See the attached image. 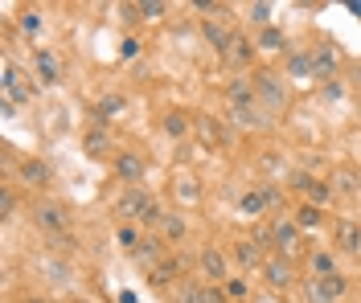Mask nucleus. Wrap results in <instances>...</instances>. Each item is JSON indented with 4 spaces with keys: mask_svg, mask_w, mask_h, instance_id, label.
<instances>
[{
    "mask_svg": "<svg viewBox=\"0 0 361 303\" xmlns=\"http://www.w3.org/2000/svg\"><path fill=\"white\" fill-rule=\"evenodd\" d=\"M345 275H324V279H308V299L312 303H333L337 295H345Z\"/></svg>",
    "mask_w": 361,
    "mask_h": 303,
    "instance_id": "obj_1",
    "label": "nucleus"
},
{
    "mask_svg": "<svg viewBox=\"0 0 361 303\" xmlns=\"http://www.w3.org/2000/svg\"><path fill=\"white\" fill-rule=\"evenodd\" d=\"M255 94L263 98L271 111H284V103H288V91H284V82H279L275 74H259V78H255Z\"/></svg>",
    "mask_w": 361,
    "mask_h": 303,
    "instance_id": "obj_2",
    "label": "nucleus"
},
{
    "mask_svg": "<svg viewBox=\"0 0 361 303\" xmlns=\"http://www.w3.org/2000/svg\"><path fill=\"white\" fill-rule=\"evenodd\" d=\"M37 226L49 230L53 238H62L66 226H70V213L62 209V205H53V201H46V205H37Z\"/></svg>",
    "mask_w": 361,
    "mask_h": 303,
    "instance_id": "obj_3",
    "label": "nucleus"
},
{
    "mask_svg": "<svg viewBox=\"0 0 361 303\" xmlns=\"http://www.w3.org/2000/svg\"><path fill=\"white\" fill-rule=\"evenodd\" d=\"M275 250H279V258H291L300 250V230H296L291 221H279V226H275Z\"/></svg>",
    "mask_w": 361,
    "mask_h": 303,
    "instance_id": "obj_4",
    "label": "nucleus"
},
{
    "mask_svg": "<svg viewBox=\"0 0 361 303\" xmlns=\"http://www.w3.org/2000/svg\"><path fill=\"white\" fill-rule=\"evenodd\" d=\"M251 58H255V41H246L242 33H234V41L226 49V62H230V66H246Z\"/></svg>",
    "mask_w": 361,
    "mask_h": 303,
    "instance_id": "obj_5",
    "label": "nucleus"
},
{
    "mask_svg": "<svg viewBox=\"0 0 361 303\" xmlns=\"http://www.w3.org/2000/svg\"><path fill=\"white\" fill-rule=\"evenodd\" d=\"M148 193H140V188H132V193H123L120 197V213L123 217H144V209H148Z\"/></svg>",
    "mask_w": 361,
    "mask_h": 303,
    "instance_id": "obj_6",
    "label": "nucleus"
},
{
    "mask_svg": "<svg viewBox=\"0 0 361 303\" xmlns=\"http://www.w3.org/2000/svg\"><path fill=\"white\" fill-rule=\"evenodd\" d=\"M337 246H341V250H349V254H361V226H353V221H341Z\"/></svg>",
    "mask_w": 361,
    "mask_h": 303,
    "instance_id": "obj_7",
    "label": "nucleus"
},
{
    "mask_svg": "<svg viewBox=\"0 0 361 303\" xmlns=\"http://www.w3.org/2000/svg\"><path fill=\"white\" fill-rule=\"evenodd\" d=\"M291 279H296V275H291L288 258H271V262H267V283H271V287H288Z\"/></svg>",
    "mask_w": 361,
    "mask_h": 303,
    "instance_id": "obj_8",
    "label": "nucleus"
},
{
    "mask_svg": "<svg viewBox=\"0 0 361 303\" xmlns=\"http://www.w3.org/2000/svg\"><path fill=\"white\" fill-rule=\"evenodd\" d=\"M201 271H205L210 279H222V275H226V254H222L217 246H205V254H201Z\"/></svg>",
    "mask_w": 361,
    "mask_h": 303,
    "instance_id": "obj_9",
    "label": "nucleus"
},
{
    "mask_svg": "<svg viewBox=\"0 0 361 303\" xmlns=\"http://www.w3.org/2000/svg\"><path fill=\"white\" fill-rule=\"evenodd\" d=\"M115 172H120L123 181H140V176H144V160H140L136 152H127V156L115 160Z\"/></svg>",
    "mask_w": 361,
    "mask_h": 303,
    "instance_id": "obj_10",
    "label": "nucleus"
},
{
    "mask_svg": "<svg viewBox=\"0 0 361 303\" xmlns=\"http://www.w3.org/2000/svg\"><path fill=\"white\" fill-rule=\"evenodd\" d=\"M230 103L234 107H255L259 103V94H255V82H230Z\"/></svg>",
    "mask_w": 361,
    "mask_h": 303,
    "instance_id": "obj_11",
    "label": "nucleus"
},
{
    "mask_svg": "<svg viewBox=\"0 0 361 303\" xmlns=\"http://www.w3.org/2000/svg\"><path fill=\"white\" fill-rule=\"evenodd\" d=\"M165 254V242H160V238H144V242H140V250H136V258H140V262H144V266H156V258Z\"/></svg>",
    "mask_w": 361,
    "mask_h": 303,
    "instance_id": "obj_12",
    "label": "nucleus"
},
{
    "mask_svg": "<svg viewBox=\"0 0 361 303\" xmlns=\"http://www.w3.org/2000/svg\"><path fill=\"white\" fill-rule=\"evenodd\" d=\"M230 119H234L239 127H259V123H263V107H234Z\"/></svg>",
    "mask_w": 361,
    "mask_h": 303,
    "instance_id": "obj_13",
    "label": "nucleus"
},
{
    "mask_svg": "<svg viewBox=\"0 0 361 303\" xmlns=\"http://www.w3.org/2000/svg\"><path fill=\"white\" fill-rule=\"evenodd\" d=\"M205 37H210V46L222 49V53H226V49H230V41H234V33H226L217 21H205Z\"/></svg>",
    "mask_w": 361,
    "mask_h": 303,
    "instance_id": "obj_14",
    "label": "nucleus"
},
{
    "mask_svg": "<svg viewBox=\"0 0 361 303\" xmlns=\"http://www.w3.org/2000/svg\"><path fill=\"white\" fill-rule=\"evenodd\" d=\"M21 176L29 181V185H46V181H49V168L42 160H25L21 164Z\"/></svg>",
    "mask_w": 361,
    "mask_h": 303,
    "instance_id": "obj_15",
    "label": "nucleus"
},
{
    "mask_svg": "<svg viewBox=\"0 0 361 303\" xmlns=\"http://www.w3.org/2000/svg\"><path fill=\"white\" fill-rule=\"evenodd\" d=\"M160 233H165L169 242H177V238H185V221H181L177 213H165V221H160Z\"/></svg>",
    "mask_w": 361,
    "mask_h": 303,
    "instance_id": "obj_16",
    "label": "nucleus"
},
{
    "mask_svg": "<svg viewBox=\"0 0 361 303\" xmlns=\"http://www.w3.org/2000/svg\"><path fill=\"white\" fill-rule=\"evenodd\" d=\"M120 111H123V98H120V94H111V98H103V103H99L95 115H99V123H107V119H115Z\"/></svg>",
    "mask_w": 361,
    "mask_h": 303,
    "instance_id": "obj_17",
    "label": "nucleus"
},
{
    "mask_svg": "<svg viewBox=\"0 0 361 303\" xmlns=\"http://www.w3.org/2000/svg\"><path fill=\"white\" fill-rule=\"evenodd\" d=\"M42 271H46V279H49V283H66V279H70L66 262H53V258H42Z\"/></svg>",
    "mask_w": 361,
    "mask_h": 303,
    "instance_id": "obj_18",
    "label": "nucleus"
},
{
    "mask_svg": "<svg viewBox=\"0 0 361 303\" xmlns=\"http://www.w3.org/2000/svg\"><path fill=\"white\" fill-rule=\"evenodd\" d=\"M4 94H8V103H13V98H25L21 78H17V66H4Z\"/></svg>",
    "mask_w": 361,
    "mask_h": 303,
    "instance_id": "obj_19",
    "label": "nucleus"
},
{
    "mask_svg": "<svg viewBox=\"0 0 361 303\" xmlns=\"http://www.w3.org/2000/svg\"><path fill=\"white\" fill-rule=\"evenodd\" d=\"M263 209H267V197H263V193H246V197H242V213L259 217Z\"/></svg>",
    "mask_w": 361,
    "mask_h": 303,
    "instance_id": "obj_20",
    "label": "nucleus"
},
{
    "mask_svg": "<svg viewBox=\"0 0 361 303\" xmlns=\"http://www.w3.org/2000/svg\"><path fill=\"white\" fill-rule=\"evenodd\" d=\"M172 275H177V262H160V266H152V287L172 283Z\"/></svg>",
    "mask_w": 361,
    "mask_h": 303,
    "instance_id": "obj_21",
    "label": "nucleus"
},
{
    "mask_svg": "<svg viewBox=\"0 0 361 303\" xmlns=\"http://www.w3.org/2000/svg\"><path fill=\"white\" fill-rule=\"evenodd\" d=\"M259 49H271V53L284 49V33H279V29H263V33H259Z\"/></svg>",
    "mask_w": 361,
    "mask_h": 303,
    "instance_id": "obj_22",
    "label": "nucleus"
},
{
    "mask_svg": "<svg viewBox=\"0 0 361 303\" xmlns=\"http://www.w3.org/2000/svg\"><path fill=\"white\" fill-rule=\"evenodd\" d=\"M103 152H107V131L99 127V131L87 136V156H103Z\"/></svg>",
    "mask_w": 361,
    "mask_h": 303,
    "instance_id": "obj_23",
    "label": "nucleus"
},
{
    "mask_svg": "<svg viewBox=\"0 0 361 303\" xmlns=\"http://www.w3.org/2000/svg\"><path fill=\"white\" fill-rule=\"evenodd\" d=\"M37 66H42V78H46V82H58V66H53V53H49V49L37 53Z\"/></svg>",
    "mask_w": 361,
    "mask_h": 303,
    "instance_id": "obj_24",
    "label": "nucleus"
},
{
    "mask_svg": "<svg viewBox=\"0 0 361 303\" xmlns=\"http://www.w3.org/2000/svg\"><path fill=\"white\" fill-rule=\"evenodd\" d=\"M185 127H189V119L181 115V111H172V115L165 119V131H169V136H185Z\"/></svg>",
    "mask_w": 361,
    "mask_h": 303,
    "instance_id": "obj_25",
    "label": "nucleus"
},
{
    "mask_svg": "<svg viewBox=\"0 0 361 303\" xmlns=\"http://www.w3.org/2000/svg\"><path fill=\"white\" fill-rule=\"evenodd\" d=\"M234 254H239L242 266H255V262H259V250H255V242H239V250H234Z\"/></svg>",
    "mask_w": 361,
    "mask_h": 303,
    "instance_id": "obj_26",
    "label": "nucleus"
},
{
    "mask_svg": "<svg viewBox=\"0 0 361 303\" xmlns=\"http://www.w3.org/2000/svg\"><path fill=\"white\" fill-rule=\"evenodd\" d=\"M291 70L300 74V78H312L316 62H312V58H304V53H296V58H291Z\"/></svg>",
    "mask_w": 361,
    "mask_h": 303,
    "instance_id": "obj_27",
    "label": "nucleus"
},
{
    "mask_svg": "<svg viewBox=\"0 0 361 303\" xmlns=\"http://www.w3.org/2000/svg\"><path fill=\"white\" fill-rule=\"evenodd\" d=\"M333 66H337V53H333L329 46H324V49H316V70L324 74V70H333Z\"/></svg>",
    "mask_w": 361,
    "mask_h": 303,
    "instance_id": "obj_28",
    "label": "nucleus"
},
{
    "mask_svg": "<svg viewBox=\"0 0 361 303\" xmlns=\"http://www.w3.org/2000/svg\"><path fill=\"white\" fill-rule=\"evenodd\" d=\"M312 271L320 279H324V275H337V271H333V254H312Z\"/></svg>",
    "mask_w": 361,
    "mask_h": 303,
    "instance_id": "obj_29",
    "label": "nucleus"
},
{
    "mask_svg": "<svg viewBox=\"0 0 361 303\" xmlns=\"http://www.w3.org/2000/svg\"><path fill=\"white\" fill-rule=\"evenodd\" d=\"M177 303H201V287H197V283H185V287L177 291Z\"/></svg>",
    "mask_w": 361,
    "mask_h": 303,
    "instance_id": "obj_30",
    "label": "nucleus"
},
{
    "mask_svg": "<svg viewBox=\"0 0 361 303\" xmlns=\"http://www.w3.org/2000/svg\"><path fill=\"white\" fill-rule=\"evenodd\" d=\"M329 193H333V188L324 185V181H308V197H312V201H329Z\"/></svg>",
    "mask_w": 361,
    "mask_h": 303,
    "instance_id": "obj_31",
    "label": "nucleus"
},
{
    "mask_svg": "<svg viewBox=\"0 0 361 303\" xmlns=\"http://www.w3.org/2000/svg\"><path fill=\"white\" fill-rule=\"evenodd\" d=\"M300 226H308V230L320 226V209H316V205H304V209H300Z\"/></svg>",
    "mask_w": 361,
    "mask_h": 303,
    "instance_id": "obj_32",
    "label": "nucleus"
},
{
    "mask_svg": "<svg viewBox=\"0 0 361 303\" xmlns=\"http://www.w3.org/2000/svg\"><path fill=\"white\" fill-rule=\"evenodd\" d=\"M140 13H144V21H156V17H165V4L148 0V4H140Z\"/></svg>",
    "mask_w": 361,
    "mask_h": 303,
    "instance_id": "obj_33",
    "label": "nucleus"
},
{
    "mask_svg": "<svg viewBox=\"0 0 361 303\" xmlns=\"http://www.w3.org/2000/svg\"><path fill=\"white\" fill-rule=\"evenodd\" d=\"M120 246H127V250H140V242H136V230H132V226H123V230H120Z\"/></svg>",
    "mask_w": 361,
    "mask_h": 303,
    "instance_id": "obj_34",
    "label": "nucleus"
},
{
    "mask_svg": "<svg viewBox=\"0 0 361 303\" xmlns=\"http://www.w3.org/2000/svg\"><path fill=\"white\" fill-rule=\"evenodd\" d=\"M267 17H271V4H251V21L255 25H263Z\"/></svg>",
    "mask_w": 361,
    "mask_h": 303,
    "instance_id": "obj_35",
    "label": "nucleus"
},
{
    "mask_svg": "<svg viewBox=\"0 0 361 303\" xmlns=\"http://www.w3.org/2000/svg\"><path fill=\"white\" fill-rule=\"evenodd\" d=\"M201 303H226V295L217 287H201Z\"/></svg>",
    "mask_w": 361,
    "mask_h": 303,
    "instance_id": "obj_36",
    "label": "nucleus"
},
{
    "mask_svg": "<svg viewBox=\"0 0 361 303\" xmlns=\"http://www.w3.org/2000/svg\"><path fill=\"white\" fill-rule=\"evenodd\" d=\"M0 209H4V217H8V213L17 209V197H13V193H8V188H4V193H0Z\"/></svg>",
    "mask_w": 361,
    "mask_h": 303,
    "instance_id": "obj_37",
    "label": "nucleus"
},
{
    "mask_svg": "<svg viewBox=\"0 0 361 303\" xmlns=\"http://www.w3.org/2000/svg\"><path fill=\"white\" fill-rule=\"evenodd\" d=\"M37 25H42V21H37V13H25V17H21V29H25V33H33Z\"/></svg>",
    "mask_w": 361,
    "mask_h": 303,
    "instance_id": "obj_38",
    "label": "nucleus"
},
{
    "mask_svg": "<svg viewBox=\"0 0 361 303\" xmlns=\"http://www.w3.org/2000/svg\"><path fill=\"white\" fill-rule=\"evenodd\" d=\"M29 303H46V299H29Z\"/></svg>",
    "mask_w": 361,
    "mask_h": 303,
    "instance_id": "obj_39",
    "label": "nucleus"
}]
</instances>
